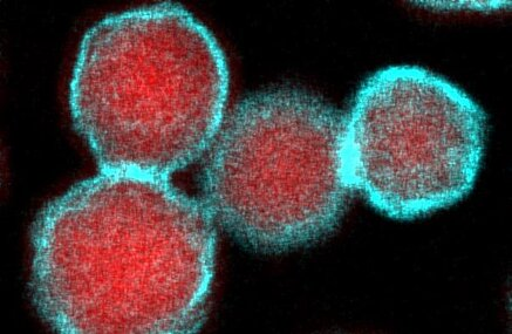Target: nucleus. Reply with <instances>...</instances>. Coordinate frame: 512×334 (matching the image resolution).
Wrapping results in <instances>:
<instances>
[{
    "label": "nucleus",
    "instance_id": "f257e3e1",
    "mask_svg": "<svg viewBox=\"0 0 512 334\" xmlns=\"http://www.w3.org/2000/svg\"><path fill=\"white\" fill-rule=\"evenodd\" d=\"M31 245L32 302L54 331L181 334L206 319L216 224L169 179L74 184L40 211Z\"/></svg>",
    "mask_w": 512,
    "mask_h": 334
},
{
    "label": "nucleus",
    "instance_id": "f03ea898",
    "mask_svg": "<svg viewBox=\"0 0 512 334\" xmlns=\"http://www.w3.org/2000/svg\"><path fill=\"white\" fill-rule=\"evenodd\" d=\"M228 94L214 34L183 6L160 3L87 30L68 99L100 172L169 179L208 151Z\"/></svg>",
    "mask_w": 512,
    "mask_h": 334
},
{
    "label": "nucleus",
    "instance_id": "7ed1b4c3",
    "mask_svg": "<svg viewBox=\"0 0 512 334\" xmlns=\"http://www.w3.org/2000/svg\"><path fill=\"white\" fill-rule=\"evenodd\" d=\"M202 203L215 224L264 254L336 230L353 193L345 119L317 95L281 87L240 102L208 149Z\"/></svg>",
    "mask_w": 512,
    "mask_h": 334
},
{
    "label": "nucleus",
    "instance_id": "20e7f679",
    "mask_svg": "<svg viewBox=\"0 0 512 334\" xmlns=\"http://www.w3.org/2000/svg\"><path fill=\"white\" fill-rule=\"evenodd\" d=\"M487 131L460 87L419 66L387 67L364 81L345 119L348 175L381 214L415 220L473 190Z\"/></svg>",
    "mask_w": 512,
    "mask_h": 334
}]
</instances>
